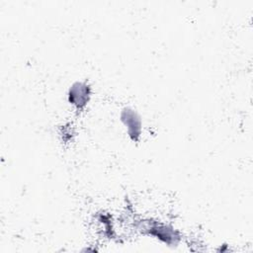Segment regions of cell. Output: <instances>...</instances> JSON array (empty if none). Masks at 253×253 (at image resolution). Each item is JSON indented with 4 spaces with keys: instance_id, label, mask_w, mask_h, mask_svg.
Listing matches in <instances>:
<instances>
[{
    "instance_id": "1",
    "label": "cell",
    "mask_w": 253,
    "mask_h": 253,
    "mask_svg": "<svg viewBox=\"0 0 253 253\" xmlns=\"http://www.w3.org/2000/svg\"><path fill=\"white\" fill-rule=\"evenodd\" d=\"M121 121L126 127L129 138L133 141H138L142 128L140 116L134 110L130 108H125L121 113Z\"/></svg>"
},
{
    "instance_id": "2",
    "label": "cell",
    "mask_w": 253,
    "mask_h": 253,
    "mask_svg": "<svg viewBox=\"0 0 253 253\" xmlns=\"http://www.w3.org/2000/svg\"><path fill=\"white\" fill-rule=\"evenodd\" d=\"M68 102L78 110H82L89 102L91 97V88L85 82H75L68 90Z\"/></svg>"
},
{
    "instance_id": "3",
    "label": "cell",
    "mask_w": 253,
    "mask_h": 253,
    "mask_svg": "<svg viewBox=\"0 0 253 253\" xmlns=\"http://www.w3.org/2000/svg\"><path fill=\"white\" fill-rule=\"evenodd\" d=\"M147 229L149 234L155 236L156 238L170 246H175V244H177L180 239L177 231H175L172 227L164 224L155 223L149 226Z\"/></svg>"
}]
</instances>
